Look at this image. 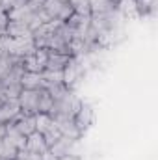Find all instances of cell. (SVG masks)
I'll return each mask as SVG.
<instances>
[{
	"instance_id": "1",
	"label": "cell",
	"mask_w": 158,
	"mask_h": 160,
	"mask_svg": "<svg viewBox=\"0 0 158 160\" xmlns=\"http://www.w3.org/2000/svg\"><path fill=\"white\" fill-rule=\"evenodd\" d=\"M80 104H82V101H80L78 97L73 93V89H71L62 99L54 101L52 110H50V116H52V119H56V118H73L77 114V110L80 108Z\"/></svg>"
},
{
	"instance_id": "2",
	"label": "cell",
	"mask_w": 158,
	"mask_h": 160,
	"mask_svg": "<svg viewBox=\"0 0 158 160\" xmlns=\"http://www.w3.org/2000/svg\"><path fill=\"white\" fill-rule=\"evenodd\" d=\"M43 11L48 21H60L65 22L73 15V8L69 2H60V0H43Z\"/></svg>"
},
{
	"instance_id": "3",
	"label": "cell",
	"mask_w": 158,
	"mask_h": 160,
	"mask_svg": "<svg viewBox=\"0 0 158 160\" xmlns=\"http://www.w3.org/2000/svg\"><path fill=\"white\" fill-rule=\"evenodd\" d=\"M82 75H84V63L80 62V58H71L69 63L62 69V82L69 89H73L82 78Z\"/></svg>"
},
{
	"instance_id": "4",
	"label": "cell",
	"mask_w": 158,
	"mask_h": 160,
	"mask_svg": "<svg viewBox=\"0 0 158 160\" xmlns=\"http://www.w3.org/2000/svg\"><path fill=\"white\" fill-rule=\"evenodd\" d=\"M37 101H39V89H22L17 97L21 114L24 116H36L37 114Z\"/></svg>"
},
{
	"instance_id": "5",
	"label": "cell",
	"mask_w": 158,
	"mask_h": 160,
	"mask_svg": "<svg viewBox=\"0 0 158 160\" xmlns=\"http://www.w3.org/2000/svg\"><path fill=\"white\" fill-rule=\"evenodd\" d=\"M48 153L54 158H63V157H78L77 155V140H71L67 136H62L56 143L48 147Z\"/></svg>"
},
{
	"instance_id": "6",
	"label": "cell",
	"mask_w": 158,
	"mask_h": 160,
	"mask_svg": "<svg viewBox=\"0 0 158 160\" xmlns=\"http://www.w3.org/2000/svg\"><path fill=\"white\" fill-rule=\"evenodd\" d=\"M67 28L71 30V36L73 38H80V39H86L87 32H89V26H91V17H84V15H77L73 13L67 21H65Z\"/></svg>"
},
{
	"instance_id": "7",
	"label": "cell",
	"mask_w": 158,
	"mask_h": 160,
	"mask_svg": "<svg viewBox=\"0 0 158 160\" xmlns=\"http://www.w3.org/2000/svg\"><path fill=\"white\" fill-rule=\"evenodd\" d=\"M73 121H75L77 128L84 134V132L95 123V110H93V106L87 104V102H82L80 108L77 110V114L73 116Z\"/></svg>"
},
{
	"instance_id": "8",
	"label": "cell",
	"mask_w": 158,
	"mask_h": 160,
	"mask_svg": "<svg viewBox=\"0 0 158 160\" xmlns=\"http://www.w3.org/2000/svg\"><path fill=\"white\" fill-rule=\"evenodd\" d=\"M21 114V108H19V102L17 99H6L0 102V123L7 125L15 119L17 116Z\"/></svg>"
},
{
	"instance_id": "9",
	"label": "cell",
	"mask_w": 158,
	"mask_h": 160,
	"mask_svg": "<svg viewBox=\"0 0 158 160\" xmlns=\"http://www.w3.org/2000/svg\"><path fill=\"white\" fill-rule=\"evenodd\" d=\"M6 36L13 38V39H28L32 38V30L26 22H21V21H7V26H6Z\"/></svg>"
},
{
	"instance_id": "10",
	"label": "cell",
	"mask_w": 158,
	"mask_h": 160,
	"mask_svg": "<svg viewBox=\"0 0 158 160\" xmlns=\"http://www.w3.org/2000/svg\"><path fill=\"white\" fill-rule=\"evenodd\" d=\"M54 123H56V127L60 128L62 136H67V138H71V140H78L80 136H82V132L77 128L73 118H56Z\"/></svg>"
},
{
	"instance_id": "11",
	"label": "cell",
	"mask_w": 158,
	"mask_h": 160,
	"mask_svg": "<svg viewBox=\"0 0 158 160\" xmlns=\"http://www.w3.org/2000/svg\"><path fill=\"white\" fill-rule=\"evenodd\" d=\"M11 123H13V127H15L21 134H24L26 138H28L30 134L36 132V116H24V114H19Z\"/></svg>"
},
{
	"instance_id": "12",
	"label": "cell",
	"mask_w": 158,
	"mask_h": 160,
	"mask_svg": "<svg viewBox=\"0 0 158 160\" xmlns=\"http://www.w3.org/2000/svg\"><path fill=\"white\" fill-rule=\"evenodd\" d=\"M71 58H73V56H69V54H60V52H52V50H48L45 69H48V71H62V69L69 63Z\"/></svg>"
},
{
	"instance_id": "13",
	"label": "cell",
	"mask_w": 158,
	"mask_h": 160,
	"mask_svg": "<svg viewBox=\"0 0 158 160\" xmlns=\"http://www.w3.org/2000/svg\"><path fill=\"white\" fill-rule=\"evenodd\" d=\"M21 86H22V89H45V82H43L41 73L24 71V75L21 78Z\"/></svg>"
},
{
	"instance_id": "14",
	"label": "cell",
	"mask_w": 158,
	"mask_h": 160,
	"mask_svg": "<svg viewBox=\"0 0 158 160\" xmlns=\"http://www.w3.org/2000/svg\"><path fill=\"white\" fill-rule=\"evenodd\" d=\"M4 136H6V138H7V140L19 149V151L24 149V145H26V136L21 134V132L13 127V123H7V125H6V134H4Z\"/></svg>"
},
{
	"instance_id": "15",
	"label": "cell",
	"mask_w": 158,
	"mask_h": 160,
	"mask_svg": "<svg viewBox=\"0 0 158 160\" xmlns=\"http://www.w3.org/2000/svg\"><path fill=\"white\" fill-rule=\"evenodd\" d=\"M89 8H91V15H104L114 11L117 6L112 4L110 0H89Z\"/></svg>"
},
{
	"instance_id": "16",
	"label": "cell",
	"mask_w": 158,
	"mask_h": 160,
	"mask_svg": "<svg viewBox=\"0 0 158 160\" xmlns=\"http://www.w3.org/2000/svg\"><path fill=\"white\" fill-rule=\"evenodd\" d=\"M138 17H149L156 13V0H134Z\"/></svg>"
},
{
	"instance_id": "17",
	"label": "cell",
	"mask_w": 158,
	"mask_h": 160,
	"mask_svg": "<svg viewBox=\"0 0 158 160\" xmlns=\"http://www.w3.org/2000/svg\"><path fill=\"white\" fill-rule=\"evenodd\" d=\"M54 104L52 95L47 89H39V101H37V114H50Z\"/></svg>"
},
{
	"instance_id": "18",
	"label": "cell",
	"mask_w": 158,
	"mask_h": 160,
	"mask_svg": "<svg viewBox=\"0 0 158 160\" xmlns=\"http://www.w3.org/2000/svg\"><path fill=\"white\" fill-rule=\"evenodd\" d=\"M52 125H54V119L50 114H36V132L45 134Z\"/></svg>"
},
{
	"instance_id": "19",
	"label": "cell",
	"mask_w": 158,
	"mask_h": 160,
	"mask_svg": "<svg viewBox=\"0 0 158 160\" xmlns=\"http://www.w3.org/2000/svg\"><path fill=\"white\" fill-rule=\"evenodd\" d=\"M69 6L73 8V13H77V15H84V17H91L89 0H69Z\"/></svg>"
},
{
	"instance_id": "20",
	"label": "cell",
	"mask_w": 158,
	"mask_h": 160,
	"mask_svg": "<svg viewBox=\"0 0 158 160\" xmlns=\"http://www.w3.org/2000/svg\"><path fill=\"white\" fill-rule=\"evenodd\" d=\"M43 138H45V143H47V147H50L52 143H56L60 138H62V132H60V128L56 127V123L43 134Z\"/></svg>"
},
{
	"instance_id": "21",
	"label": "cell",
	"mask_w": 158,
	"mask_h": 160,
	"mask_svg": "<svg viewBox=\"0 0 158 160\" xmlns=\"http://www.w3.org/2000/svg\"><path fill=\"white\" fill-rule=\"evenodd\" d=\"M28 0H0V9H4L6 13L9 11V9H15V8H21V6H24Z\"/></svg>"
},
{
	"instance_id": "22",
	"label": "cell",
	"mask_w": 158,
	"mask_h": 160,
	"mask_svg": "<svg viewBox=\"0 0 158 160\" xmlns=\"http://www.w3.org/2000/svg\"><path fill=\"white\" fill-rule=\"evenodd\" d=\"M6 26H7V13L0 9V36L6 34Z\"/></svg>"
},
{
	"instance_id": "23",
	"label": "cell",
	"mask_w": 158,
	"mask_h": 160,
	"mask_svg": "<svg viewBox=\"0 0 158 160\" xmlns=\"http://www.w3.org/2000/svg\"><path fill=\"white\" fill-rule=\"evenodd\" d=\"M4 134H6V125L0 123V138H4Z\"/></svg>"
},
{
	"instance_id": "24",
	"label": "cell",
	"mask_w": 158,
	"mask_h": 160,
	"mask_svg": "<svg viewBox=\"0 0 158 160\" xmlns=\"http://www.w3.org/2000/svg\"><path fill=\"white\" fill-rule=\"evenodd\" d=\"M110 2H112V4H116V6H117L119 2H121V0H110Z\"/></svg>"
},
{
	"instance_id": "25",
	"label": "cell",
	"mask_w": 158,
	"mask_h": 160,
	"mask_svg": "<svg viewBox=\"0 0 158 160\" xmlns=\"http://www.w3.org/2000/svg\"><path fill=\"white\" fill-rule=\"evenodd\" d=\"M60 2H69V0H60Z\"/></svg>"
}]
</instances>
